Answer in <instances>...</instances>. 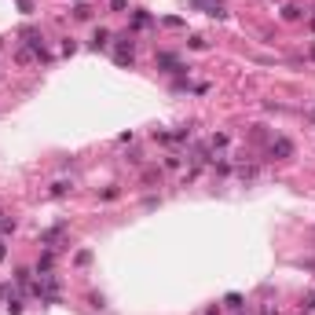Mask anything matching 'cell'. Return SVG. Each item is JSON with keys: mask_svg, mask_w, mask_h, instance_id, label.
<instances>
[{"mask_svg": "<svg viewBox=\"0 0 315 315\" xmlns=\"http://www.w3.org/2000/svg\"><path fill=\"white\" fill-rule=\"evenodd\" d=\"M191 7H198V11H206V15H212V18H224V15H227L220 0H191Z\"/></svg>", "mask_w": 315, "mask_h": 315, "instance_id": "1", "label": "cell"}, {"mask_svg": "<svg viewBox=\"0 0 315 315\" xmlns=\"http://www.w3.org/2000/svg\"><path fill=\"white\" fill-rule=\"evenodd\" d=\"M271 154L275 158H293V143L286 136H279V140H271Z\"/></svg>", "mask_w": 315, "mask_h": 315, "instance_id": "2", "label": "cell"}, {"mask_svg": "<svg viewBox=\"0 0 315 315\" xmlns=\"http://www.w3.org/2000/svg\"><path fill=\"white\" fill-rule=\"evenodd\" d=\"M114 59L121 62V66H132V41L125 44V37H121V44H117V52H114Z\"/></svg>", "mask_w": 315, "mask_h": 315, "instance_id": "3", "label": "cell"}, {"mask_svg": "<svg viewBox=\"0 0 315 315\" xmlns=\"http://www.w3.org/2000/svg\"><path fill=\"white\" fill-rule=\"evenodd\" d=\"M158 66H165L169 73H183V66H180V62L172 59V55H158Z\"/></svg>", "mask_w": 315, "mask_h": 315, "instance_id": "4", "label": "cell"}, {"mask_svg": "<svg viewBox=\"0 0 315 315\" xmlns=\"http://www.w3.org/2000/svg\"><path fill=\"white\" fill-rule=\"evenodd\" d=\"M106 44H110V33H106V30H99L96 37H92V48H96V52H99V48H106Z\"/></svg>", "mask_w": 315, "mask_h": 315, "instance_id": "5", "label": "cell"}, {"mask_svg": "<svg viewBox=\"0 0 315 315\" xmlns=\"http://www.w3.org/2000/svg\"><path fill=\"white\" fill-rule=\"evenodd\" d=\"M30 279H33L30 267H18V271H15V282H18V286H30Z\"/></svg>", "mask_w": 315, "mask_h": 315, "instance_id": "6", "label": "cell"}, {"mask_svg": "<svg viewBox=\"0 0 315 315\" xmlns=\"http://www.w3.org/2000/svg\"><path fill=\"white\" fill-rule=\"evenodd\" d=\"M282 18H286V22H293V18H301V7H297V4H286V7H282Z\"/></svg>", "mask_w": 315, "mask_h": 315, "instance_id": "7", "label": "cell"}, {"mask_svg": "<svg viewBox=\"0 0 315 315\" xmlns=\"http://www.w3.org/2000/svg\"><path fill=\"white\" fill-rule=\"evenodd\" d=\"M224 304H227L231 312H242V297H238V293H227V297H224Z\"/></svg>", "mask_w": 315, "mask_h": 315, "instance_id": "8", "label": "cell"}, {"mask_svg": "<svg viewBox=\"0 0 315 315\" xmlns=\"http://www.w3.org/2000/svg\"><path fill=\"white\" fill-rule=\"evenodd\" d=\"M70 191V183H52V198H62Z\"/></svg>", "mask_w": 315, "mask_h": 315, "instance_id": "9", "label": "cell"}, {"mask_svg": "<svg viewBox=\"0 0 315 315\" xmlns=\"http://www.w3.org/2000/svg\"><path fill=\"white\" fill-rule=\"evenodd\" d=\"M132 26H136V30H143V26H151V15H143V11H140V15L132 18Z\"/></svg>", "mask_w": 315, "mask_h": 315, "instance_id": "10", "label": "cell"}, {"mask_svg": "<svg viewBox=\"0 0 315 315\" xmlns=\"http://www.w3.org/2000/svg\"><path fill=\"white\" fill-rule=\"evenodd\" d=\"M301 308H304V312H315V290L308 293V297H304V304H301Z\"/></svg>", "mask_w": 315, "mask_h": 315, "instance_id": "11", "label": "cell"}, {"mask_svg": "<svg viewBox=\"0 0 315 315\" xmlns=\"http://www.w3.org/2000/svg\"><path fill=\"white\" fill-rule=\"evenodd\" d=\"M15 231V220H0V235H11Z\"/></svg>", "mask_w": 315, "mask_h": 315, "instance_id": "12", "label": "cell"}, {"mask_svg": "<svg viewBox=\"0 0 315 315\" xmlns=\"http://www.w3.org/2000/svg\"><path fill=\"white\" fill-rule=\"evenodd\" d=\"M191 48H194V52H206V48H209V44H206V41H202V37H191Z\"/></svg>", "mask_w": 315, "mask_h": 315, "instance_id": "13", "label": "cell"}, {"mask_svg": "<svg viewBox=\"0 0 315 315\" xmlns=\"http://www.w3.org/2000/svg\"><path fill=\"white\" fill-rule=\"evenodd\" d=\"M261 315H279V312H275L271 304H264V308H261Z\"/></svg>", "mask_w": 315, "mask_h": 315, "instance_id": "14", "label": "cell"}, {"mask_svg": "<svg viewBox=\"0 0 315 315\" xmlns=\"http://www.w3.org/2000/svg\"><path fill=\"white\" fill-rule=\"evenodd\" d=\"M4 253H7V249H4V242H0V261H4Z\"/></svg>", "mask_w": 315, "mask_h": 315, "instance_id": "15", "label": "cell"}, {"mask_svg": "<svg viewBox=\"0 0 315 315\" xmlns=\"http://www.w3.org/2000/svg\"><path fill=\"white\" fill-rule=\"evenodd\" d=\"M238 315H242V312H238Z\"/></svg>", "mask_w": 315, "mask_h": 315, "instance_id": "16", "label": "cell"}]
</instances>
